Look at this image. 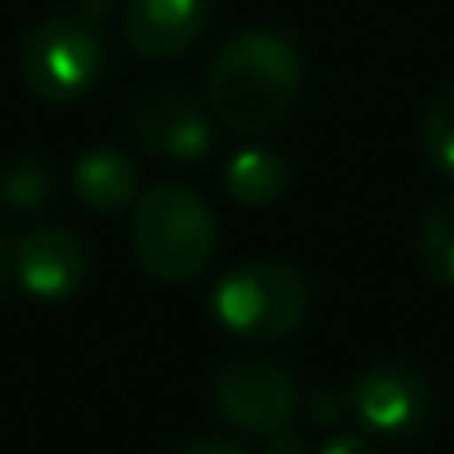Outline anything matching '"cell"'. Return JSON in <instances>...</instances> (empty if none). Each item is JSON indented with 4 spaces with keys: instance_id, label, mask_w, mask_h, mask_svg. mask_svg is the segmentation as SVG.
Segmentation results:
<instances>
[{
    "instance_id": "1",
    "label": "cell",
    "mask_w": 454,
    "mask_h": 454,
    "mask_svg": "<svg viewBox=\"0 0 454 454\" xmlns=\"http://www.w3.org/2000/svg\"><path fill=\"white\" fill-rule=\"evenodd\" d=\"M303 84V56L271 28L235 32L207 68V108L235 136L275 132Z\"/></svg>"
},
{
    "instance_id": "2",
    "label": "cell",
    "mask_w": 454,
    "mask_h": 454,
    "mask_svg": "<svg viewBox=\"0 0 454 454\" xmlns=\"http://www.w3.org/2000/svg\"><path fill=\"white\" fill-rule=\"evenodd\" d=\"M220 243V223L196 192L164 184L140 196L132 215V251L152 279L188 283L207 271Z\"/></svg>"
},
{
    "instance_id": "3",
    "label": "cell",
    "mask_w": 454,
    "mask_h": 454,
    "mask_svg": "<svg viewBox=\"0 0 454 454\" xmlns=\"http://www.w3.org/2000/svg\"><path fill=\"white\" fill-rule=\"evenodd\" d=\"M24 84L48 104H72L100 80L104 72V32L100 20L76 12L48 16L28 32L20 52Z\"/></svg>"
},
{
    "instance_id": "4",
    "label": "cell",
    "mask_w": 454,
    "mask_h": 454,
    "mask_svg": "<svg viewBox=\"0 0 454 454\" xmlns=\"http://www.w3.org/2000/svg\"><path fill=\"white\" fill-rule=\"evenodd\" d=\"M215 319L239 339H283L311 307L303 275L283 263H239L215 287Z\"/></svg>"
},
{
    "instance_id": "5",
    "label": "cell",
    "mask_w": 454,
    "mask_h": 454,
    "mask_svg": "<svg viewBox=\"0 0 454 454\" xmlns=\"http://www.w3.org/2000/svg\"><path fill=\"white\" fill-rule=\"evenodd\" d=\"M295 375L263 359H243L215 379V411L243 434L283 431L295 415Z\"/></svg>"
},
{
    "instance_id": "6",
    "label": "cell",
    "mask_w": 454,
    "mask_h": 454,
    "mask_svg": "<svg viewBox=\"0 0 454 454\" xmlns=\"http://www.w3.org/2000/svg\"><path fill=\"white\" fill-rule=\"evenodd\" d=\"M128 128H132L140 148L176 160V164L204 160L207 148H212V120L180 88H152V92H144L132 104V112H128Z\"/></svg>"
},
{
    "instance_id": "7",
    "label": "cell",
    "mask_w": 454,
    "mask_h": 454,
    "mask_svg": "<svg viewBox=\"0 0 454 454\" xmlns=\"http://www.w3.org/2000/svg\"><path fill=\"white\" fill-rule=\"evenodd\" d=\"M427 407H431L427 383L415 371L399 367V363H379V367L363 371L351 391V411L375 434L419 431L427 419Z\"/></svg>"
},
{
    "instance_id": "8",
    "label": "cell",
    "mask_w": 454,
    "mask_h": 454,
    "mask_svg": "<svg viewBox=\"0 0 454 454\" xmlns=\"http://www.w3.org/2000/svg\"><path fill=\"white\" fill-rule=\"evenodd\" d=\"M16 279L36 299H68L88 275V251L68 227H32L16 243Z\"/></svg>"
},
{
    "instance_id": "9",
    "label": "cell",
    "mask_w": 454,
    "mask_h": 454,
    "mask_svg": "<svg viewBox=\"0 0 454 454\" xmlns=\"http://www.w3.org/2000/svg\"><path fill=\"white\" fill-rule=\"evenodd\" d=\"M207 24V0H128L124 36L148 60L184 56Z\"/></svg>"
},
{
    "instance_id": "10",
    "label": "cell",
    "mask_w": 454,
    "mask_h": 454,
    "mask_svg": "<svg viewBox=\"0 0 454 454\" xmlns=\"http://www.w3.org/2000/svg\"><path fill=\"white\" fill-rule=\"evenodd\" d=\"M72 192L88 212L116 215L140 196V172L120 148H88L72 168Z\"/></svg>"
},
{
    "instance_id": "11",
    "label": "cell",
    "mask_w": 454,
    "mask_h": 454,
    "mask_svg": "<svg viewBox=\"0 0 454 454\" xmlns=\"http://www.w3.org/2000/svg\"><path fill=\"white\" fill-rule=\"evenodd\" d=\"M223 188L235 204L243 207H267L287 188V164L271 148H239L227 160Z\"/></svg>"
},
{
    "instance_id": "12",
    "label": "cell",
    "mask_w": 454,
    "mask_h": 454,
    "mask_svg": "<svg viewBox=\"0 0 454 454\" xmlns=\"http://www.w3.org/2000/svg\"><path fill=\"white\" fill-rule=\"evenodd\" d=\"M419 259L427 275L439 283H454V196L439 200L419 231Z\"/></svg>"
},
{
    "instance_id": "13",
    "label": "cell",
    "mask_w": 454,
    "mask_h": 454,
    "mask_svg": "<svg viewBox=\"0 0 454 454\" xmlns=\"http://www.w3.org/2000/svg\"><path fill=\"white\" fill-rule=\"evenodd\" d=\"M52 192V176L40 160H16L4 176H0V196L16 207V212H28V207H40Z\"/></svg>"
},
{
    "instance_id": "14",
    "label": "cell",
    "mask_w": 454,
    "mask_h": 454,
    "mask_svg": "<svg viewBox=\"0 0 454 454\" xmlns=\"http://www.w3.org/2000/svg\"><path fill=\"white\" fill-rule=\"evenodd\" d=\"M423 140H427V152H431L434 168H439V172H447V176H454V84L431 104V112H427V128H423Z\"/></svg>"
},
{
    "instance_id": "15",
    "label": "cell",
    "mask_w": 454,
    "mask_h": 454,
    "mask_svg": "<svg viewBox=\"0 0 454 454\" xmlns=\"http://www.w3.org/2000/svg\"><path fill=\"white\" fill-rule=\"evenodd\" d=\"M307 415H311V423L335 427L339 419H343V399H339L335 391H319V395L311 399V407H307Z\"/></svg>"
},
{
    "instance_id": "16",
    "label": "cell",
    "mask_w": 454,
    "mask_h": 454,
    "mask_svg": "<svg viewBox=\"0 0 454 454\" xmlns=\"http://www.w3.org/2000/svg\"><path fill=\"white\" fill-rule=\"evenodd\" d=\"M263 454H311V450H307V442L299 439V434H291V431H275V434H267Z\"/></svg>"
},
{
    "instance_id": "17",
    "label": "cell",
    "mask_w": 454,
    "mask_h": 454,
    "mask_svg": "<svg viewBox=\"0 0 454 454\" xmlns=\"http://www.w3.org/2000/svg\"><path fill=\"white\" fill-rule=\"evenodd\" d=\"M319 454H379V450L367 439H359V434H335Z\"/></svg>"
},
{
    "instance_id": "18",
    "label": "cell",
    "mask_w": 454,
    "mask_h": 454,
    "mask_svg": "<svg viewBox=\"0 0 454 454\" xmlns=\"http://www.w3.org/2000/svg\"><path fill=\"white\" fill-rule=\"evenodd\" d=\"M176 454H243L239 447H227L220 439H200V442H188V447H180Z\"/></svg>"
},
{
    "instance_id": "19",
    "label": "cell",
    "mask_w": 454,
    "mask_h": 454,
    "mask_svg": "<svg viewBox=\"0 0 454 454\" xmlns=\"http://www.w3.org/2000/svg\"><path fill=\"white\" fill-rule=\"evenodd\" d=\"M4 267H8V247H4V239H0V275H4Z\"/></svg>"
}]
</instances>
